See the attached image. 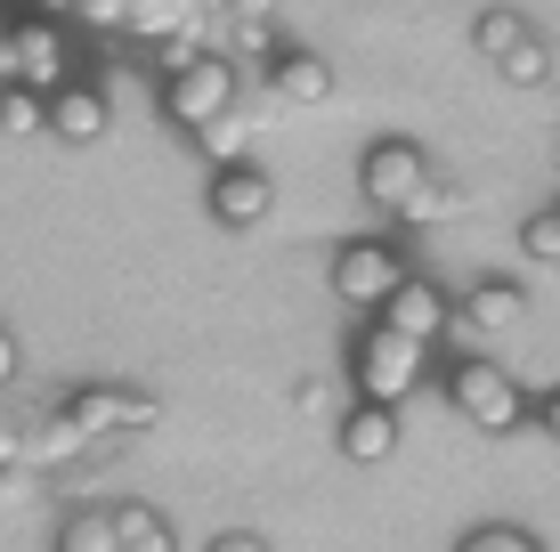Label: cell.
<instances>
[{"label":"cell","instance_id":"d6986e66","mask_svg":"<svg viewBox=\"0 0 560 552\" xmlns=\"http://www.w3.org/2000/svg\"><path fill=\"white\" fill-rule=\"evenodd\" d=\"M57 552H114V504H82L57 528Z\"/></svg>","mask_w":560,"mask_h":552},{"label":"cell","instance_id":"7a4b0ae2","mask_svg":"<svg viewBox=\"0 0 560 552\" xmlns=\"http://www.w3.org/2000/svg\"><path fill=\"white\" fill-rule=\"evenodd\" d=\"M0 90H33V98L66 90V25L25 16V25L0 33Z\"/></svg>","mask_w":560,"mask_h":552},{"label":"cell","instance_id":"8992f818","mask_svg":"<svg viewBox=\"0 0 560 552\" xmlns=\"http://www.w3.org/2000/svg\"><path fill=\"white\" fill-rule=\"evenodd\" d=\"M57 407H66L98 447H122V431H147L154 414H163L147 390H130V383H73L66 398H57Z\"/></svg>","mask_w":560,"mask_h":552},{"label":"cell","instance_id":"ffe728a7","mask_svg":"<svg viewBox=\"0 0 560 552\" xmlns=\"http://www.w3.org/2000/svg\"><path fill=\"white\" fill-rule=\"evenodd\" d=\"M0 130H9V139H42V130H49V98H33V90H0Z\"/></svg>","mask_w":560,"mask_h":552},{"label":"cell","instance_id":"30bf717a","mask_svg":"<svg viewBox=\"0 0 560 552\" xmlns=\"http://www.w3.org/2000/svg\"><path fill=\"white\" fill-rule=\"evenodd\" d=\"M90 455H106V447L90 439V431L73 423L66 407L25 414V471H66V463H90Z\"/></svg>","mask_w":560,"mask_h":552},{"label":"cell","instance_id":"d4e9b609","mask_svg":"<svg viewBox=\"0 0 560 552\" xmlns=\"http://www.w3.org/2000/svg\"><path fill=\"white\" fill-rule=\"evenodd\" d=\"M73 25H90V33H122V0H73Z\"/></svg>","mask_w":560,"mask_h":552},{"label":"cell","instance_id":"ac0fdd59","mask_svg":"<svg viewBox=\"0 0 560 552\" xmlns=\"http://www.w3.org/2000/svg\"><path fill=\"white\" fill-rule=\"evenodd\" d=\"M114 552H171L163 512H147V504H114Z\"/></svg>","mask_w":560,"mask_h":552},{"label":"cell","instance_id":"52a82bcc","mask_svg":"<svg viewBox=\"0 0 560 552\" xmlns=\"http://www.w3.org/2000/svg\"><path fill=\"white\" fill-rule=\"evenodd\" d=\"M447 398L471 414L479 431H520L528 423V390H520L504 366H488V357H463V366L447 374Z\"/></svg>","mask_w":560,"mask_h":552},{"label":"cell","instance_id":"6da1fadb","mask_svg":"<svg viewBox=\"0 0 560 552\" xmlns=\"http://www.w3.org/2000/svg\"><path fill=\"white\" fill-rule=\"evenodd\" d=\"M422 341L407 333H390V326H374V333H358V357H350V383H358V407H407V398L422 390Z\"/></svg>","mask_w":560,"mask_h":552},{"label":"cell","instance_id":"484cf974","mask_svg":"<svg viewBox=\"0 0 560 552\" xmlns=\"http://www.w3.org/2000/svg\"><path fill=\"white\" fill-rule=\"evenodd\" d=\"M211 552H268V544L253 537V528H228V537H220V544H211Z\"/></svg>","mask_w":560,"mask_h":552},{"label":"cell","instance_id":"cb8c5ba5","mask_svg":"<svg viewBox=\"0 0 560 552\" xmlns=\"http://www.w3.org/2000/svg\"><path fill=\"white\" fill-rule=\"evenodd\" d=\"M463 552H545V544L528 528H479V537H463Z\"/></svg>","mask_w":560,"mask_h":552},{"label":"cell","instance_id":"277c9868","mask_svg":"<svg viewBox=\"0 0 560 552\" xmlns=\"http://www.w3.org/2000/svg\"><path fill=\"white\" fill-rule=\"evenodd\" d=\"M471 42H479V57H488L495 73H504L512 90H536V82H552V49L536 42V25L520 9H488L471 25Z\"/></svg>","mask_w":560,"mask_h":552},{"label":"cell","instance_id":"7402d4cb","mask_svg":"<svg viewBox=\"0 0 560 552\" xmlns=\"http://www.w3.org/2000/svg\"><path fill=\"white\" fill-rule=\"evenodd\" d=\"M520 244H528V260H545V269H560V203H552V212H536V220H528V236H520Z\"/></svg>","mask_w":560,"mask_h":552},{"label":"cell","instance_id":"2e32d148","mask_svg":"<svg viewBox=\"0 0 560 552\" xmlns=\"http://www.w3.org/2000/svg\"><path fill=\"white\" fill-rule=\"evenodd\" d=\"M341 455H350V463H390L398 455V414L390 407H358L350 423H341Z\"/></svg>","mask_w":560,"mask_h":552},{"label":"cell","instance_id":"3957f363","mask_svg":"<svg viewBox=\"0 0 560 552\" xmlns=\"http://www.w3.org/2000/svg\"><path fill=\"white\" fill-rule=\"evenodd\" d=\"M358 187H365V203H374V212L407 220L415 203H422V187H431V155H422L415 139H382V146H365Z\"/></svg>","mask_w":560,"mask_h":552},{"label":"cell","instance_id":"9c48e42d","mask_svg":"<svg viewBox=\"0 0 560 552\" xmlns=\"http://www.w3.org/2000/svg\"><path fill=\"white\" fill-rule=\"evenodd\" d=\"M211 212H220L228 227H260L268 212H277V179L244 155V163H220L211 171Z\"/></svg>","mask_w":560,"mask_h":552},{"label":"cell","instance_id":"44dd1931","mask_svg":"<svg viewBox=\"0 0 560 552\" xmlns=\"http://www.w3.org/2000/svg\"><path fill=\"white\" fill-rule=\"evenodd\" d=\"M455 212H471V196H463V187H422V203L407 212V227H431V220H455Z\"/></svg>","mask_w":560,"mask_h":552},{"label":"cell","instance_id":"83f0119b","mask_svg":"<svg viewBox=\"0 0 560 552\" xmlns=\"http://www.w3.org/2000/svg\"><path fill=\"white\" fill-rule=\"evenodd\" d=\"M536 414H545V431H552V439H560V383L545 390V407H536Z\"/></svg>","mask_w":560,"mask_h":552},{"label":"cell","instance_id":"5b68a950","mask_svg":"<svg viewBox=\"0 0 560 552\" xmlns=\"http://www.w3.org/2000/svg\"><path fill=\"white\" fill-rule=\"evenodd\" d=\"M398 284H407V252H398L390 236H350L334 252V293L350 301V309H382Z\"/></svg>","mask_w":560,"mask_h":552},{"label":"cell","instance_id":"8fae6325","mask_svg":"<svg viewBox=\"0 0 560 552\" xmlns=\"http://www.w3.org/2000/svg\"><path fill=\"white\" fill-rule=\"evenodd\" d=\"M447 317H455V309H447V293H439V284H422V277H407L390 301H382V326L407 333V341H422V350L447 333Z\"/></svg>","mask_w":560,"mask_h":552},{"label":"cell","instance_id":"5bb4252c","mask_svg":"<svg viewBox=\"0 0 560 552\" xmlns=\"http://www.w3.org/2000/svg\"><path fill=\"white\" fill-rule=\"evenodd\" d=\"M268 90H277L284 106H325V98H334V66L308 57V49H277V57H268Z\"/></svg>","mask_w":560,"mask_h":552},{"label":"cell","instance_id":"f1b7e54d","mask_svg":"<svg viewBox=\"0 0 560 552\" xmlns=\"http://www.w3.org/2000/svg\"><path fill=\"white\" fill-rule=\"evenodd\" d=\"M33 9H42L49 25H66V9H73V0H33Z\"/></svg>","mask_w":560,"mask_h":552},{"label":"cell","instance_id":"603a6c76","mask_svg":"<svg viewBox=\"0 0 560 552\" xmlns=\"http://www.w3.org/2000/svg\"><path fill=\"white\" fill-rule=\"evenodd\" d=\"M25 471V414L0 407V480H16Z\"/></svg>","mask_w":560,"mask_h":552},{"label":"cell","instance_id":"e0dca14e","mask_svg":"<svg viewBox=\"0 0 560 552\" xmlns=\"http://www.w3.org/2000/svg\"><path fill=\"white\" fill-rule=\"evenodd\" d=\"M253 130H260V122H244V114L228 106V114H211L203 130H187V139H196L203 155H211V171H220V163H244V146H253Z\"/></svg>","mask_w":560,"mask_h":552},{"label":"cell","instance_id":"4316f807","mask_svg":"<svg viewBox=\"0 0 560 552\" xmlns=\"http://www.w3.org/2000/svg\"><path fill=\"white\" fill-rule=\"evenodd\" d=\"M0 383H16V341H9V326H0Z\"/></svg>","mask_w":560,"mask_h":552},{"label":"cell","instance_id":"7c38bea8","mask_svg":"<svg viewBox=\"0 0 560 552\" xmlns=\"http://www.w3.org/2000/svg\"><path fill=\"white\" fill-rule=\"evenodd\" d=\"M520 317H528V293H520V284H471L447 326H455L463 341H488V333H512Z\"/></svg>","mask_w":560,"mask_h":552},{"label":"cell","instance_id":"ba28073f","mask_svg":"<svg viewBox=\"0 0 560 552\" xmlns=\"http://www.w3.org/2000/svg\"><path fill=\"white\" fill-rule=\"evenodd\" d=\"M228 106H236V66H228V57H196L187 73L163 82V114L179 130H203L211 114H228Z\"/></svg>","mask_w":560,"mask_h":552},{"label":"cell","instance_id":"4fadbf2b","mask_svg":"<svg viewBox=\"0 0 560 552\" xmlns=\"http://www.w3.org/2000/svg\"><path fill=\"white\" fill-rule=\"evenodd\" d=\"M106 122H114L106 90H82V82L49 90V130H57L66 146H90V139H106Z\"/></svg>","mask_w":560,"mask_h":552},{"label":"cell","instance_id":"9a60e30c","mask_svg":"<svg viewBox=\"0 0 560 552\" xmlns=\"http://www.w3.org/2000/svg\"><path fill=\"white\" fill-rule=\"evenodd\" d=\"M211 0H122V33H139V42H163V33H187L203 25Z\"/></svg>","mask_w":560,"mask_h":552}]
</instances>
